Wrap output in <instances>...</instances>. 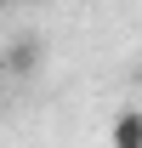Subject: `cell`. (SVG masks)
Instances as JSON below:
<instances>
[{
	"instance_id": "obj_3",
	"label": "cell",
	"mask_w": 142,
	"mask_h": 148,
	"mask_svg": "<svg viewBox=\"0 0 142 148\" xmlns=\"http://www.w3.org/2000/svg\"><path fill=\"white\" fill-rule=\"evenodd\" d=\"M6 6H12V0H0V12H6Z\"/></svg>"
},
{
	"instance_id": "obj_1",
	"label": "cell",
	"mask_w": 142,
	"mask_h": 148,
	"mask_svg": "<svg viewBox=\"0 0 142 148\" xmlns=\"http://www.w3.org/2000/svg\"><path fill=\"white\" fill-rule=\"evenodd\" d=\"M108 148H142V114L125 108L114 125H108Z\"/></svg>"
},
{
	"instance_id": "obj_2",
	"label": "cell",
	"mask_w": 142,
	"mask_h": 148,
	"mask_svg": "<svg viewBox=\"0 0 142 148\" xmlns=\"http://www.w3.org/2000/svg\"><path fill=\"white\" fill-rule=\"evenodd\" d=\"M6 63H12V74H17V69H34V46H12Z\"/></svg>"
}]
</instances>
